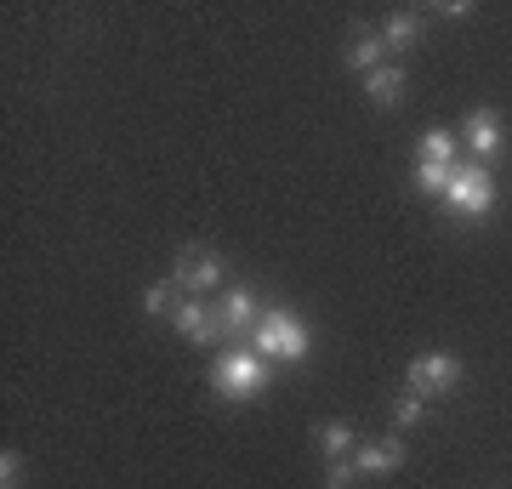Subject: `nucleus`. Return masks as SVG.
<instances>
[{
    "instance_id": "9",
    "label": "nucleus",
    "mask_w": 512,
    "mask_h": 489,
    "mask_svg": "<svg viewBox=\"0 0 512 489\" xmlns=\"http://www.w3.org/2000/svg\"><path fill=\"white\" fill-rule=\"evenodd\" d=\"M421 40H427V18H421L416 6H393L382 18V46L393 57H404V52H416Z\"/></svg>"
},
{
    "instance_id": "6",
    "label": "nucleus",
    "mask_w": 512,
    "mask_h": 489,
    "mask_svg": "<svg viewBox=\"0 0 512 489\" xmlns=\"http://www.w3.org/2000/svg\"><path fill=\"white\" fill-rule=\"evenodd\" d=\"M171 330L194 347H228V330H222V313L211 296H183L177 313H171Z\"/></svg>"
},
{
    "instance_id": "15",
    "label": "nucleus",
    "mask_w": 512,
    "mask_h": 489,
    "mask_svg": "<svg viewBox=\"0 0 512 489\" xmlns=\"http://www.w3.org/2000/svg\"><path fill=\"white\" fill-rule=\"evenodd\" d=\"M456 171H461V165H427V160H416V171H410V188H416V194H433V200H444V188L456 182Z\"/></svg>"
},
{
    "instance_id": "20",
    "label": "nucleus",
    "mask_w": 512,
    "mask_h": 489,
    "mask_svg": "<svg viewBox=\"0 0 512 489\" xmlns=\"http://www.w3.org/2000/svg\"><path fill=\"white\" fill-rule=\"evenodd\" d=\"M433 12H439V18H473V0H439Z\"/></svg>"
},
{
    "instance_id": "7",
    "label": "nucleus",
    "mask_w": 512,
    "mask_h": 489,
    "mask_svg": "<svg viewBox=\"0 0 512 489\" xmlns=\"http://www.w3.org/2000/svg\"><path fill=\"white\" fill-rule=\"evenodd\" d=\"M507 120H501V109H490V103H478V109H467V120H461V148L473 154V165H490L501 148H507Z\"/></svg>"
},
{
    "instance_id": "3",
    "label": "nucleus",
    "mask_w": 512,
    "mask_h": 489,
    "mask_svg": "<svg viewBox=\"0 0 512 489\" xmlns=\"http://www.w3.org/2000/svg\"><path fill=\"white\" fill-rule=\"evenodd\" d=\"M165 279L183 290V296H222L228 290V256L217 245H177Z\"/></svg>"
},
{
    "instance_id": "1",
    "label": "nucleus",
    "mask_w": 512,
    "mask_h": 489,
    "mask_svg": "<svg viewBox=\"0 0 512 489\" xmlns=\"http://www.w3.org/2000/svg\"><path fill=\"white\" fill-rule=\"evenodd\" d=\"M205 381H211V393H217L222 404H256L268 393V381H274V364L262 359L251 342H228L217 359H211Z\"/></svg>"
},
{
    "instance_id": "14",
    "label": "nucleus",
    "mask_w": 512,
    "mask_h": 489,
    "mask_svg": "<svg viewBox=\"0 0 512 489\" xmlns=\"http://www.w3.org/2000/svg\"><path fill=\"white\" fill-rule=\"evenodd\" d=\"M416 160H427V165H461V131H450V126L421 131Z\"/></svg>"
},
{
    "instance_id": "2",
    "label": "nucleus",
    "mask_w": 512,
    "mask_h": 489,
    "mask_svg": "<svg viewBox=\"0 0 512 489\" xmlns=\"http://www.w3.org/2000/svg\"><path fill=\"white\" fill-rule=\"evenodd\" d=\"M251 347L268 364H302L313 353V330L302 325V313H296V308L268 302V308H262V319H256V330H251Z\"/></svg>"
},
{
    "instance_id": "12",
    "label": "nucleus",
    "mask_w": 512,
    "mask_h": 489,
    "mask_svg": "<svg viewBox=\"0 0 512 489\" xmlns=\"http://www.w3.org/2000/svg\"><path fill=\"white\" fill-rule=\"evenodd\" d=\"M359 86H365V103H376V109H399L404 91H410V74H404L399 63H382V69L365 74Z\"/></svg>"
},
{
    "instance_id": "5",
    "label": "nucleus",
    "mask_w": 512,
    "mask_h": 489,
    "mask_svg": "<svg viewBox=\"0 0 512 489\" xmlns=\"http://www.w3.org/2000/svg\"><path fill=\"white\" fill-rule=\"evenodd\" d=\"M461 359L450 353V347H427V353H416L410 359V370H404V387L410 393H421V399H444V393H456L461 387Z\"/></svg>"
},
{
    "instance_id": "8",
    "label": "nucleus",
    "mask_w": 512,
    "mask_h": 489,
    "mask_svg": "<svg viewBox=\"0 0 512 489\" xmlns=\"http://www.w3.org/2000/svg\"><path fill=\"white\" fill-rule=\"evenodd\" d=\"M262 296H256L251 285H228L217 296V313H222V330H228V342H251V330H256V319H262Z\"/></svg>"
},
{
    "instance_id": "19",
    "label": "nucleus",
    "mask_w": 512,
    "mask_h": 489,
    "mask_svg": "<svg viewBox=\"0 0 512 489\" xmlns=\"http://www.w3.org/2000/svg\"><path fill=\"white\" fill-rule=\"evenodd\" d=\"M0 489H23V455L0 450Z\"/></svg>"
},
{
    "instance_id": "4",
    "label": "nucleus",
    "mask_w": 512,
    "mask_h": 489,
    "mask_svg": "<svg viewBox=\"0 0 512 489\" xmlns=\"http://www.w3.org/2000/svg\"><path fill=\"white\" fill-rule=\"evenodd\" d=\"M495 211V177L490 165H467L461 160L456 182L444 188V217L450 222H484Z\"/></svg>"
},
{
    "instance_id": "16",
    "label": "nucleus",
    "mask_w": 512,
    "mask_h": 489,
    "mask_svg": "<svg viewBox=\"0 0 512 489\" xmlns=\"http://www.w3.org/2000/svg\"><path fill=\"white\" fill-rule=\"evenodd\" d=\"M177 302H183V290L171 285V279H160V285L143 290V313H148V319H171V313H177Z\"/></svg>"
},
{
    "instance_id": "10",
    "label": "nucleus",
    "mask_w": 512,
    "mask_h": 489,
    "mask_svg": "<svg viewBox=\"0 0 512 489\" xmlns=\"http://www.w3.org/2000/svg\"><path fill=\"white\" fill-rule=\"evenodd\" d=\"M353 467H359V478H382V472H399V467H404V438H399V433L365 438V444L353 450Z\"/></svg>"
},
{
    "instance_id": "13",
    "label": "nucleus",
    "mask_w": 512,
    "mask_h": 489,
    "mask_svg": "<svg viewBox=\"0 0 512 489\" xmlns=\"http://www.w3.org/2000/svg\"><path fill=\"white\" fill-rule=\"evenodd\" d=\"M313 444H319V455H325V461H348L365 438L353 433V421H319V427H313Z\"/></svg>"
},
{
    "instance_id": "11",
    "label": "nucleus",
    "mask_w": 512,
    "mask_h": 489,
    "mask_svg": "<svg viewBox=\"0 0 512 489\" xmlns=\"http://www.w3.org/2000/svg\"><path fill=\"white\" fill-rule=\"evenodd\" d=\"M342 63H348L353 74H359V80H365V74H376L387 63V46H382V29H370V23H359V29H353L348 35V46H342Z\"/></svg>"
},
{
    "instance_id": "17",
    "label": "nucleus",
    "mask_w": 512,
    "mask_h": 489,
    "mask_svg": "<svg viewBox=\"0 0 512 489\" xmlns=\"http://www.w3.org/2000/svg\"><path fill=\"white\" fill-rule=\"evenodd\" d=\"M421 416H427V399H421V393H410V387H404L399 399H393V427H399V433H404V427H416Z\"/></svg>"
},
{
    "instance_id": "18",
    "label": "nucleus",
    "mask_w": 512,
    "mask_h": 489,
    "mask_svg": "<svg viewBox=\"0 0 512 489\" xmlns=\"http://www.w3.org/2000/svg\"><path fill=\"white\" fill-rule=\"evenodd\" d=\"M353 484H359L353 455H348V461H325V489H353Z\"/></svg>"
}]
</instances>
